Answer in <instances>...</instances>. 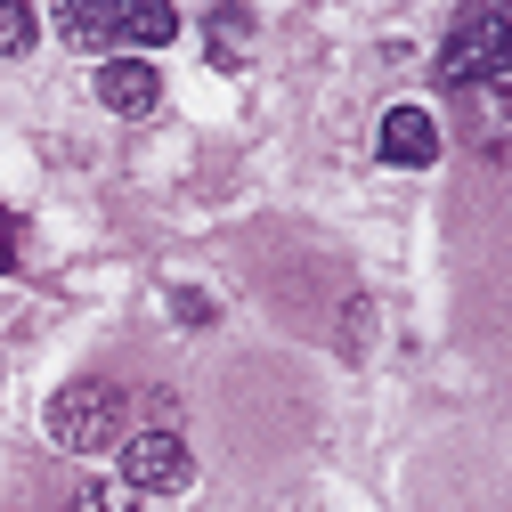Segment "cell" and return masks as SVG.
I'll list each match as a JSON object with an SVG mask.
<instances>
[{"mask_svg":"<svg viewBox=\"0 0 512 512\" xmlns=\"http://www.w3.org/2000/svg\"><path fill=\"white\" fill-rule=\"evenodd\" d=\"M439 82H447V90L512 82V17H504V9H472L456 33L439 41Z\"/></svg>","mask_w":512,"mask_h":512,"instance_id":"cell-1","label":"cell"},{"mask_svg":"<svg viewBox=\"0 0 512 512\" xmlns=\"http://www.w3.org/2000/svg\"><path fill=\"white\" fill-rule=\"evenodd\" d=\"M49 439L66 447V456H98V447L122 439V391L114 382H66V391L49 399Z\"/></svg>","mask_w":512,"mask_h":512,"instance_id":"cell-2","label":"cell"},{"mask_svg":"<svg viewBox=\"0 0 512 512\" xmlns=\"http://www.w3.org/2000/svg\"><path fill=\"white\" fill-rule=\"evenodd\" d=\"M187 480H196V456H187V439L179 431H131L122 439V488L131 496H179Z\"/></svg>","mask_w":512,"mask_h":512,"instance_id":"cell-3","label":"cell"},{"mask_svg":"<svg viewBox=\"0 0 512 512\" xmlns=\"http://www.w3.org/2000/svg\"><path fill=\"white\" fill-rule=\"evenodd\" d=\"M374 155L391 163V171H431L439 163V122L423 106H391V114H382V131H374Z\"/></svg>","mask_w":512,"mask_h":512,"instance_id":"cell-4","label":"cell"},{"mask_svg":"<svg viewBox=\"0 0 512 512\" xmlns=\"http://www.w3.org/2000/svg\"><path fill=\"white\" fill-rule=\"evenodd\" d=\"M155 98H163V74L147 57H106L98 66V106L106 114H155Z\"/></svg>","mask_w":512,"mask_h":512,"instance_id":"cell-5","label":"cell"},{"mask_svg":"<svg viewBox=\"0 0 512 512\" xmlns=\"http://www.w3.org/2000/svg\"><path fill=\"white\" fill-rule=\"evenodd\" d=\"M114 17H122V0H57V41L66 49H106L114 57Z\"/></svg>","mask_w":512,"mask_h":512,"instance_id":"cell-6","label":"cell"},{"mask_svg":"<svg viewBox=\"0 0 512 512\" xmlns=\"http://www.w3.org/2000/svg\"><path fill=\"white\" fill-rule=\"evenodd\" d=\"M163 41H179V17L163 9V0H122V17H114V57H147V49H163Z\"/></svg>","mask_w":512,"mask_h":512,"instance_id":"cell-7","label":"cell"},{"mask_svg":"<svg viewBox=\"0 0 512 512\" xmlns=\"http://www.w3.org/2000/svg\"><path fill=\"white\" fill-rule=\"evenodd\" d=\"M74 512H139V496L122 488V480H90V488L74 496Z\"/></svg>","mask_w":512,"mask_h":512,"instance_id":"cell-8","label":"cell"},{"mask_svg":"<svg viewBox=\"0 0 512 512\" xmlns=\"http://www.w3.org/2000/svg\"><path fill=\"white\" fill-rule=\"evenodd\" d=\"M33 33H41V25H33V9H17V0H9V9H0V57H25V49H33Z\"/></svg>","mask_w":512,"mask_h":512,"instance_id":"cell-9","label":"cell"},{"mask_svg":"<svg viewBox=\"0 0 512 512\" xmlns=\"http://www.w3.org/2000/svg\"><path fill=\"white\" fill-rule=\"evenodd\" d=\"M9 269H17V220L0 212V277H9Z\"/></svg>","mask_w":512,"mask_h":512,"instance_id":"cell-10","label":"cell"}]
</instances>
